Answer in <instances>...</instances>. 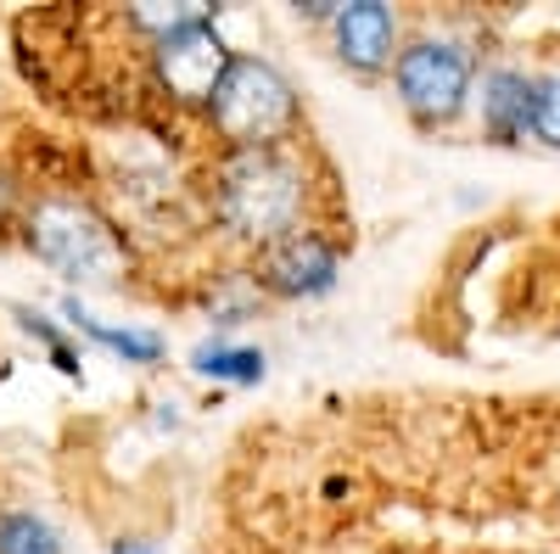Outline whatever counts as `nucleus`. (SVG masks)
Here are the masks:
<instances>
[{
    "instance_id": "obj_1",
    "label": "nucleus",
    "mask_w": 560,
    "mask_h": 554,
    "mask_svg": "<svg viewBox=\"0 0 560 554\" xmlns=\"http://www.w3.org/2000/svg\"><path fill=\"white\" fill-rule=\"evenodd\" d=\"M303 197H308V179L280 146L230 152L213 174L219 224L230 229V236L258 241V247H275L280 236H292L298 213H303Z\"/></svg>"
},
{
    "instance_id": "obj_2",
    "label": "nucleus",
    "mask_w": 560,
    "mask_h": 554,
    "mask_svg": "<svg viewBox=\"0 0 560 554\" xmlns=\"http://www.w3.org/2000/svg\"><path fill=\"white\" fill-rule=\"evenodd\" d=\"M23 241L39 263H51L79 286H113L124 274L118 229L79 197H39L23 219Z\"/></svg>"
},
{
    "instance_id": "obj_3",
    "label": "nucleus",
    "mask_w": 560,
    "mask_h": 554,
    "mask_svg": "<svg viewBox=\"0 0 560 554\" xmlns=\"http://www.w3.org/2000/svg\"><path fill=\"white\" fill-rule=\"evenodd\" d=\"M208 118L230 141V152H264L280 146L298 123V90L287 84L275 62L236 51L230 68L219 73L213 96H208Z\"/></svg>"
},
{
    "instance_id": "obj_4",
    "label": "nucleus",
    "mask_w": 560,
    "mask_h": 554,
    "mask_svg": "<svg viewBox=\"0 0 560 554\" xmlns=\"http://www.w3.org/2000/svg\"><path fill=\"white\" fill-rule=\"evenodd\" d=\"M471 73H477V62L465 57V45H454V39H415L393 68L398 102L427 129L459 118L465 96H471Z\"/></svg>"
},
{
    "instance_id": "obj_5",
    "label": "nucleus",
    "mask_w": 560,
    "mask_h": 554,
    "mask_svg": "<svg viewBox=\"0 0 560 554\" xmlns=\"http://www.w3.org/2000/svg\"><path fill=\"white\" fill-rule=\"evenodd\" d=\"M230 57H236V51H230V45L219 39L208 7H202L191 23H179L174 34L152 39V62H158L163 90H168L174 102H197V107H208L219 73L230 68Z\"/></svg>"
},
{
    "instance_id": "obj_6",
    "label": "nucleus",
    "mask_w": 560,
    "mask_h": 554,
    "mask_svg": "<svg viewBox=\"0 0 560 554\" xmlns=\"http://www.w3.org/2000/svg\"><path fill=\"white\" fill-rule=\"evenodd\" d=\"M258 286L275 297H319L337 286V247L314 236V229H292L275 247H264Z\"/></svg>"
},
{
    "instance_id": "obj_7",
    "label": "nucleus",
    "mask_w": 560,
    "mask_h": 554,
    "mask_svg": "<svg viewBox=\"0 0 560 554\" xmlns=\"http://www.w3.org/2000/svg\"><path fill=\"white\" fill-rule=\"evenodd\" d=\"M337 28V57L359 73H376L393 62V39H398V17L382 7V0H353L331 17Z\"/></svg>"
},
{
    "instance_id": "obj_8",
    "label": "nucleus",
    "mask_w": 560,
    "mask_h": 554,
    "mask_svg": "<svg viewBox=\"0 0 560 554\" xmlns=\"http://www.w3.org/2000/svg\"><path fill=\"white\" fill-rule=\"evenodd\" d=\"M482 123L493 141H522L533 123V79L522 68H493L482 79Z\"/></svg>"
},
{
    "instance_id": "obj_9",
    "label": "nucleus",
    "mask_w": 560,
    "mask_h": 554,
    "mask_svg": "<svg viewBox=\"0 0 560 554\" xmlns=\"http://www.w3.org/2000/svg\"><path fill=\"white\" fill-rule=\"evenodd\" d=\"M62 319L79 331V337H90V342H102L107 353H118L124 364H158L163 358V337L158 331H129V326H107V319H96L79 297H62Z\"/></svg>"
},
{
    "instance_id": "obj_10",
    "label": "nucleus",
    "mask_w": 560,
    "mask_h": 554,
    "mask_svg": "<svg viewBox=\"0 0 560 554\" xmlns=\"http://www.w3.org/2000/svg\"><path fill=\"white\" fill-rule=\"evenodd\" d=\"M191 369L197 376H213V381H264V353L213 337V342L191 347Z\"/></svg>"
},
{
    "instance_id": "obj_11",
    "label": "nucleus",
    "mask_w": 560,
    "mask_h": 554,
    "mask_svg": "<svg viewBox=\"0 0 560 554\" xmlns=\"http://www.w3.org/2000/svg\"><path fill=\"white\" fill-rule=\"evenodd\" d=\"M0 554H68L62 532L34 510H0Z\"/></svg>"
},
{
    "instance_id": "obj_12",
    "label": "nucleus",
    "mask_w": 560,
    "mask_h": 554,
    "mask_svg": "<svg viewBox=\"0 0 560 554\" xmlns=\"http://www.w3.org/2000/svg\"><path fill=\"white\" fill-rule=\"evenodd\" d=\"M544 146H560V73L533 79V123H527Z\"/></svg>"
},
{
    "instance_id": "obj_13",
    "label": "nucleus",
    "mask_w": 560,
    "mask_h": 554,
    "mask_svg": "<svg viewBox=\"0 0 560 554\" xmlns=\"http://www.w3.org/2000/svg\"><path fill=\"white\" fill-rule=\"evenodd\" d=\"M258 308V286L253 281H242V274H236V281H230L219 297H208V314H213V326H242V319Z\"/></svg>"
},
{
    "instance_id": "obj_14",
    "label": "nucleus",
    "mask_w": 560,
    "mask_h": 554,
    "mask_svg": "<svg viewBox=\"0 0 560 554\" xmlns=\"http://www.w3.org/2000/svg\"><path fill=\"white\" fill-rule=\"evenodd\" d=\"M18 314V326L28 331V337H39L45 347H51V364L62 369V376H79V358L68 353V342H62V331L51 326V319H45V314H34V308H12Z\"/></svg>"
},
{
    "instance_id": "obj_15",
    "label": "nucleus",
    "mask_w": 560,
    "mask_h": 554,
    "mask_svg": "<svg viewBox=\"0 0 560 554\" xmlns=\"http://www.w3.org/2000/svg\"><path fill=\"white\" fill-rule=\"evenodd\" d=\"M113 554H163V549H158L152 538H118V543H113Z\"/></svg>"
}]
</instances>
